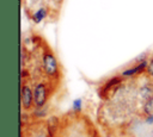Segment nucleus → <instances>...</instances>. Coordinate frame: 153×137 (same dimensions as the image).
<instances>
[{
	"label": "nucleus",
	"instance_id": "obj_1",
	"mask_svg": "<svg viewBox=\"0 0 153 137\" xmlns=\"http://www.w3.org/2000/svg\"><path fill=\"white\" fill-rule=\"evenodd\" d=\"M39 49H41V67L43 74L48 80L53 81L54 83H59L60 80L62 79V68L55 52L51 50L49 44H47L45 41L42 38L39 42Z\"/></svg>",
	"mask_w": 153,
	"mask_h": 137
},
{
	"label": "nucleus",
	"instance_id": "obj_2",
	"mask_svg": "<svg viewBox=\"0 0 153 137\" xmlns=\"http://www.w3.org/2000/svg\"><path fill=\"white\" fill-rule=\"evenodd\" d=\"M54 83L53 81L48 79H41L38 80L33 86V99H35V106L37 108L44 107L48 99L50 98L51 93L54 92Z\"/></svg>",
	"mask_w": 153,
	"mask_h": 137
},
{
	"label": "nucleus",
	"instance_id": "obj_3",
	"mask_svg": "<svg viewBox=\"0 0 153 137\" xmlns=\"http://www.w3.org/2000/svg\"><path fill=\"white\" fill-rule=\"evenodd\" d=\"M123 81H124V76H122V75H116V76L110 77L109 80H106L99 87V89H98L99 96L102 99H109V98H111L120 89V87L122 86Z\"/></svg>",
	"mask_w": 153,
	"mask_h": 137
},
{
	"label": "nucleus",
	"instance_id": "obj_4",
	"mask_svg": "<svg viewBox=\"0 0 153 137\" xmlns=\"http://www.w3.org/2000/svg\"><path fill=\"white\" fill-rule=\"evenodd\" d=\"M20 100H22V107H23V110L29 111L35 105L33 88H31V86L29 85V82H22Z\"/></svg>",
	"mask_w": 153,
	"mask_h": 137
},
{
	"label": "nucleus",
	"instance_id": "obj_5",
	"mask_svg": "<svg viewBox=\"0 0 153 137\" xmlns=\"http://www.w3.org/2000/svg\"><path fill=\"white\" fill-rule=\"evenodd\" d=\"M148 66V60H143V61H136V63L129 68H127L126 70H123L121 73L122 76L124 77H135L139 76L141 74H145L146 69Z\"/></svg>",
	"mask_w": 153,
	"mask_h": 137
},
{
	"label": "nucleus",
	"instance_id": "obj_6",
	"mask_svg": "<svg viewBox=\"0 0 153 137\" xmlns=\"http://www.w3.org/2000/svg\"><path fill=\"white\" fill-rule=\"evenodd\" d=\"M139 93H140V95H141L142 99L148 100L149 98L153 96V83H152V82H146V83L140 88Z\"/></svg>",
	"mask_w": 153,
	"mask_h": 137
},
{
	"label": "nucleus",
	"instance_id": "obj_7",
	"mask_svg": "<svg viewBox=\"0 0 153 137\" xmlns=\"http://www.w3.org/2000/svg\"><path fill=\"white\" fill-rule=\"evenodd\" d=\"M143 112L146 116H153V96L146 100L143 105Z\"/></svg>",
	"mask_w": 153,
	"mask_h": 137
},
{
	"label": "nucleus",
	"instance_id": "obj_8",
	"mask_svg": "<svg viewBox=\"0 0 153 137\" xmlns=\"http://www.w3.org/2000/svg\"><path fill=\"white\" fill-rule=\"evenodd\" d=\"M145 75L148 79H153V55L148 60V66H147V69L145 71Z\"/></svg>",
	"mask_w": 153,
	"mask_h": 137
},
{
	"label": "nucleus",
	"instance_id": "obj_9",
	"mask_svg": "<svg viewBox=\"0 0 153 137\" xmlns=\"http://www.w3.org/2000/svg\"><path fill=\"white\" fill-rule=\"evenodd\" d=\"M80 108H81V100L80 99L74 100V102H73V110H74V112H79Z\"/></svg>",
	"mask_w": 153,
	"mask_h": 137
},
{
	"label": "nucleus",
	"instance_id": "obj_10",
	"mask_svg": "<svg viewBox=\"0 0 153 137\" xmlns=\"http://www.w3.org/2000/svg\"><path fill=\"white\" fill-rule=\"evenodd\" d=\"M146 122L148 124H153V116H146Z\"/></svg>",
	"mask_w": 153,
	"mask_h": 137
}]
</instances>
